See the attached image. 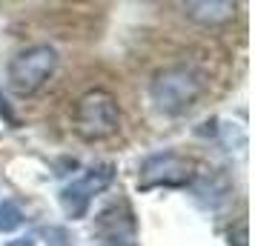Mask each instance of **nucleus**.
Instances as JSON below:
<instances>
[{
  "instance_id": "nucleus-8",
  "label": "nucleus",
  "mask_w": 255,
  "mask_h": 246,
  "mask_svg": "<svg viewBox=\"0 0 255 246\" xmlns=\"http://www.w3.org/2000/svg\"><path fill=\"white\" fill-rule=\"evenodd\" d=\"M6 246H37L32 238H20V241H12V244H6Z\"/></svg>"
},
{
  "instance_id": "nucleus-6",
  "label": "nucleus",
  "mask_w": 255,
  "mask_h": 246,
  "mask_svg": "<svg viewBox=\"0 0 255 246\" xmlns=\"http://www.w3.org/2000/svg\"><path fill=\"white\" fill-rule=\"evenodd\" d=\"M184 12L198 23H221V20L232 17L235 6L232 3H186Z\"/></svg>"
},
{
  "instance_id": "nucleus-7",
  "label": "nucleus",
  "mask_w": 255,
  "mask_h": 246,
  "mask_svg": "<svg viewBox=\"0 0 255 246\" xmlns=\"http://www.w3.org/2000/svg\"><path fill=\"white\" fill-rule=\"evenodd\" d=\"M23 226V209L14 200H3L0 203V232H14Z\"/></svg>"
},
{
  "instance_id": "nucleus-1",
  "label": "nucleus",
  "mask_w": 255,
  "mask_h": 246,
  "mask_svg": "<svg viewBox=\"0 0 255 246\" xmlns=\"http://www.w3.org/2000/svg\"><path fill=\"white\" fill-rule=\"evenodd\" d=\"M121 126V109L118 100L104 89L86 92L75 106V132L86 141H104L115 135Z\"/></svg>"
},
{
  "instance_id": "nucleus-9",
  "label": "nucleus",
  "mask_w": 255,
  "mask_h": 246,
  "mask_svg": "<svg viewBox=\"0 0 255 246\" xmlns=\"http://www.w3.org/2000/svg\"><path fill=\"white\" fill-rule=\"evenodd\" d=\"M106 246H135V244H129V241H112V244H106Z\"/></svg>"
},
{
  "instance_id": "nucleus-5",
  "label": "nucleus",
  "mask_w": 255,
  "mask_h": 246,
  "mask_svg": "<svg viewBox=\"0 0 255 246\" xmlns=\"http://www.w3.org/2000/svg\"><path fill=\"white\" fill-rule=\"evenodd\" d=\"M195 177V161L178 152H158L149 155L138 172V189H155V186H189Z\"/></svg>"
},
{
  "instance_id": "nucleus-3",
  "label": "nucleus",
  "mask_w": 255,
  "mask_h": 246,
  "mask_svg": "<svg viewBox=\"0 0 255 246\" xmlns=\"http://www.w3.org/2000/svg\"><path fill=\"white\" fill-rule=\"evenodd\" d=\"M55 63H58V55L52 46H32L20 52L9 63V89L20 97L37 92L55 72Z\"/></svg>"
},
{
  "instance_id": "nucleus-2",
  "label": "nucleus",
  "mask_w": 255,
  "mask_h": 246,
  "mask_svg": "<svg viewBox=\"0 0 255 246\" xmlns=\"http://www.w3.org/2000/svg\"><path fill=\"white\" fill-rule=\"evenodd\" d=\"M198 94H201V81H198L195 72L186 69V66L163 69L152 81V100L166 115H178V112L189 109Z\"/></svg>"
},
{
  "instance_id": "nucleus-4",
  "label": "nucleus",
  "mask_w": 255,
  "mask_h": 246,
  "mask_svg": "<svg viewBox=\"0 0 255 246\" xmlns=\"http://www.w3.org/2000/svg\"><path fill=\"white\" fill-rule=\"evenodd\" d=\"M115 180V166L112 164H98L89 166L81 177L69 180L60 189V206L69 215L72 221H81L89 212V203L95 200V195H101L109 183Z\"/></svg>"
}]
</instances>
